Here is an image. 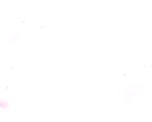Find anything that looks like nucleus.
Instances as JSON below:
<instances>
[]
</instances>
